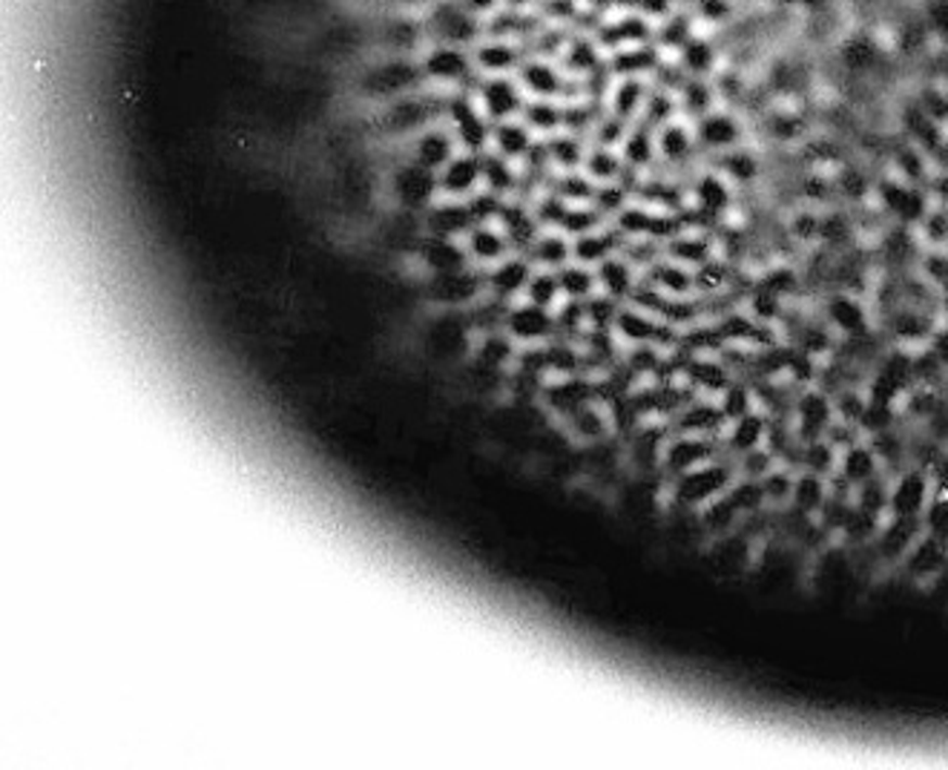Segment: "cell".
<instances>
[{
  "instance_id": "41",
  "label": "cell",
  "mask_w": 948,
  "mask_h": 770,
  "mask_svg": "<svg viewBox=\"0 0 948 770\" xmlns=\"http://www.w3.org/2000/svg\"><path fill=\"white\" fill-rule=\"evenodd\" d=\"M564 64L566 73L578 75V78H587L589 73H595L601 66V52L592 41L587 38H573V41L564 47Z\"/></svg>"
},
{
  "instance_id": "35",
  "label": "cell",
  "mask_w": 948,
  "mask_h": 770,
  "mask_svg": "<svg viewBox=\"0 0 948 770\" xmlns=\"http://www.w3.org/2000/svg\"><path fill=\"white\" fill-rule=\"evenodd\" d=\"M580 170L587 172L589 179L595 181V184H613V181L624 179L627 165H624V158L618 150L595 147V144H589L587 158H584V167H580Z\"/></svg>"
},
{
  "instance_id": "37",
  "label": "cell",
  "mask_w": 948,
  "mask_h": 770,
  "mask_svg": "<svg viewBox=\"0 0 948 770\" xmlns=\"http://www.w3.org/2000/svg\"><path fill=\"white\" fill-rule=\"evenodd\" d=\"M793 484H796V469L785 466V463H777L768 475L759 477V486L761 492H765V503H768V509L779 512V509L791 506Z\"/></svg>"
},
{
  "instance_id": "39",
  "label": "cell",
  "mask_w": 948,
  "mask_h": 770,
  "mask_svg": "<svg viewBox=\"0 0 948 770\" xmlns=\"http://www.w3.org/2000/svg\"><path fill=\"white\" fill-rule=\"evenodd\" d=\"M558 279H561V291H564L566 299L587 303L589 296L598 294L595 268H587V265L580 262H569L558 271Z\"/></svg>"
},
{
  "instance_id": "26",
  "label": "cell",
  "mask_w": 948,
  "mask_h": 770,
  "mask_svg": "<svg viewBox=\"0 0 948 770\" xmlns=\"http://www.w3.org/2000/svg\"><path fill=\"white\" fill-rule=\"evenodd\" d=\"M420 262L428 268V273H449L472 268V259H469L463 239L425 236L423 245H420Z\"/></svg>"
},
{
  "instance_id": "23",
  "label": "cell",
  "mask_w": 948,
  "mask_h": 770,
  "mask_svg": "<svg viewBox=\"0 0 948 770\" xmlns=\"http://www.w3.org/2000/svg\"><path fill=\"white\" fill-rule=\"evenodd\" d=\"M655 150H658V162L662 165L679 167L684 162H690L695 150H699L695 124L684 121V118H672L664 127H658L655 130Z\"/></svg>"
},
{
  "instance_id": "27",
  "label": "cell",
  "mask_w": 948,
  "mask_h": 770,
  "mask_svg": "<svg viewBox=\"0 0 948 770\" xmlns=\"http://www.w3.org/2000/svg\"><path fill=\"white\" fill-rule=\"evenodd\" d=\"M472 61H474V69L483 75L517 73V66L524 64V61H521L517 43L507 41V38H486V41H477L474 43Z\"/></svg>"
},
{
  "instance_id": "38",
  "label": "cell",
  "mask_w": 948,
  "mask_h": 770,
  "mask_svg": "<svg viewBox=\"0 0 948 770\" xmlns=\"http://www.w3.org/2000/svg\"><path fill=\"white\" fill-rule=\"evenodd\" d=\"M524 299L540 305V308H549V311H558V308L566 303L564 291H561V279H558V271H543V268H535V273H531V279H529V285H526Z\"/></svg>"
},
{
  "instance_id": "40",
  "label": "cell",
  "mask_w": 948,
  "mask_h": 770,
  "mask_svg": "<svg viewBox=\"0 0 948 770\" xmlns=\"http://www.w3.org/2000/svg\"><path fill=\"white\" fill-rule=\"evenodd\" d=\"M606 216L598 210L595 205H569L566 207V216L564 221H561V233H566L569 239H578V236H587V233H592V230L604 228L606 224Z\"/></svg>"
},
{
  "instance_id": "4",
  "label": "cell",
  "mask_w": 948,
  "mask_h": 770,
  "mask_svg": "<svg viewBox=\"0 0 948 770\" xmlns=\"http://www.w3.org/2000/svg\"><path fill=\"white\" fill-rule=\"evenodd\" d=\"M834 397L825 388H819L817 383L799 388L791 409L793 435L799 437L802 442L819 440V437L828 435V428L834 426Z\"/></svg>"
},
{
  "instance_id": "6",
  "label": "cell",
  "mask_w": 948,
  "mask_h": 770,
  "mask_svg": "<svg viewBox=\"0 0 948 770\" xmlns=\"http://www.w3.org/2000/svg\"><path fill=\"white\" fill-rule=\"evenodd\" d=\"M388 190H392L394 202L409 214H425L440 198L437 172L418 165V162H406L397 167L388 179Z\"/></svg>"
},
{
  "instance_id": "15",
  "label": "cell",
  "mask_w": 948,
  "mask_h": 770,
  "mask_svg": "<svg viewBox=\"0 0 948 770\" xmlns=\"http://www.w3.org/2000/svg\"><path fill=\"white\" fill-rule=\"evenodd\" d=\"M695 141H699L702 150L719 156V153H728V150L747 144V130H744V121L739 115L713 110V113L695 121Z\"/></svg>"
},
{
  "instance_id": "42",
  "label": "cell",
  "mask_w": 948,
  "mask_h": 770,
  "mask_svg": "<svg viewBox=\"0 0 948 770\" xmlns=\"http://www.w3.org/2000/svg\"><path fill=\"white\" fill-rule=\"evenodd\" d=\"M420 35H423V29L414 21H392L385 41L392 43L394 50H414L420 43Z\"/></svg>"
},
{
  "instance_id": "1",
  "label": "cell",
  "mask_w": 948,
  "mask_h": 770,
  "mask_svg": "<svg viewBox=\"0 0 948 770\" xmlns=\"http://www.w3.org/2000/svg\"><path fill=\"white\" fill-rule=\"evenodd\" d=\"M739 477L736 458L721 454V458L704 463V466L684 472V475L667 480V495H670L672 506L684 509V512H699L707 503L728 492L733 480Z\"/></svg>"
},
{
  "instance_id": "11",
  "label": "cell",
  "mask_w": 948,
  "mask_h": 770,
  "mask_svg": "<svg viewBox=\"0 0 948 770\" xmlns=\"http://www.w3.org/2000/svg\"><path fill=\"white\" fill-rule=\"evenodd\" d=\"M428 294H432L434 303L449 305V308L474 305L481 296H486V271L472 265V268H463V271L432 273Z\"/></svg>"
},
{
  "instance_id": "34",
  "label": "cell",
  "mask_w": 948,
  "mask_h": 770,
  "mask_svg": "<svg viewBox=\"0 0 948 770\" xmlns=\"http://www.w3.org/2000/svg\"><path fill=\"white\" fill-rule=\"evenodd\" d=\"M646 95H650V90H646V84L641 78H636V75L622 78L610 92V113L622 115L624 121L636 124L646 104Z\"/></svg>"
},
{
  "instance_id": "22",
  "label": "cell",
  "mask_w": 948,
  "mask_h": 770,
  "mask_svg": "<svg viewBox=\"0 0 948 770\" xmlns=\"http://www.w3.org/2000/svg\"><path fill=\"white\" fill-rule=\"evenodd\" d=\"M460 153V144L454 139L451 127H440V124H432L425 127L423 132H418L411 139V162L428 167V170L440 172L443 167L449 165L451 158Z\"/></svg>"
},
{
  "instance_id": "43",
  "label": "cell",
  "mask_w": 948,
  "mask_h": 770,
  "mask_svg": "<svg viewBox=\"0 0 948 770\" xmlns=\"http://www.w3.org/2000/svg\"><path fill=\"white\" fill-rule=\"evenodd\" d=\"M463 7L472 12V15H495L498 9H503V0H463Z\"/></svg>"
},
{
  "instance_id": "3",
  "label": "cell",
  "mask_w": 948,
  "mask_h": 770,
  "mask_svg": "<svg viewBox=\"0 0 948 770\" xmlns=\"http://www.w3.org/2000/svg\"><path fill=\"white\" fill-rule=\"evenodd\" d=\"M728 454L725 451V440L721 437H704V435H679L670 432V437L664 440L662 449V475L664 480L693 472V469L710 463V460Z\"/></svg>"
},
{
  "instance_id": "25",
  "label": "cell",
  "mask_w": 948,
  "mask_h": 770,
  "mask_svg": "<svg viewBox=\"0 0 948 770\" xmlns=\"http://www.w3.org/2000/svg\"><path fill=\"white\" fill-rule=\"evenodd\" d=\"M624 233L615 228L613 221H606L604 228L592 230L587 236L573 239V262L587 265V268H598V265L610 259V256L622 254Z\"/></svg>"
},
{
  "instance_id": "19",
  "label": "cell",
  "mask_w": 948,
  "mask_h": 770,
  "mask_svg": "<svg viewBox=\"0 0 948 770\" xmlns=\"http://www.w3.org/2000/svg\"><path fill=\"white\" fill-rule=\"evenodd\" d=\"M463 245H466L472 265H477L483 271L495 268V265L515 254V247L507 239V233L500 230L498 221H481V224H474L466 233V239H463Z\"/></svg>"
},
{
  "instance_id": "29",
  "label": "cell",
  "mask_w": 948,
  "mask_h": 770,
  "mask_svg": "<svg viewBox=\"0 0 948 770\" xmlns=\"http://www.w3.org/2000/svg\"><path fill=\"white\" fill-rule=\"evenodd\" d=\"M595 277H598V291L606 296H613V299H618V303H627V299L632 296V291L638 287V282H641V273H638L622 254L610 256V259H604V262L598 265Z\"/></svg>"
},
{
  "instance_id": "9",
  "label": "cell",
  "mask_w": 948,
  "mask_h": 770,
  "mask_svg": "<svg viewBox=\"0 0 948 770\" xmlns=\"http://www.w3.org/2000/svg\"><path fill=\"white\" fill-rule=\"evenodd\" d=\"M477 107L489 118L491 127L509 118H521L526 107V92L521 90V84L507 78V75H486L477 84Z\"/></svg>"
},
{
  "instance_id": "18",
  "label": "cell",
  "mask_w": 948,
  "mask_h": 770,
  "mask_svg": "<svg viewBox=\"0 0 948 770\" xmlns=\"http://www.w3.org/2000/svg\"><path fill=\"white\" fill-rule=\"evenodd\" d=\"M531 273H535V265L524 254H512L495 268H486V294L500 303H517L524 299Z\"/></svg>"
},
{
  "instance_id": "8",
  "label": "cell",
  "mask_w": 948,
  "mask_h": 770,
  "mask_svg": "<svg viewBox=\"0 0 948 770\" xmlns=\"http://www.w3.org/2000/svg\"><path fill=\"white\" fill-rule=\"evenodd\" d=\"M446 118H449V127L454 132V139H458L460 150L483 156L491 147V121L477 107V101H472L463 92H454V95H449Z\"/></svg>"
},
{
  "instance_id": "28",
  "label": "cell",
  "mask_w": 948,
  "mask_h": 770,
  "mask_svg": "<svg viewBox=\"0 0 948 770\" xmlns=\"http://www.w3.org/2000/svg\"><path fill=\"white\" fill-rule=\"evenodd\" d=\"M836 475L845 477L850 486H862L868 484V480H874V477L885 475L883 463H880V458H876L874 446L868 442V437L857 440L854 446H848V449L840 454V469H836Z\"/></svg>"
},
{
  "instance_id": "33",
  "label": "cell",
  "mask_w": 948,
  "mask_h": 770,
  "mask_svg": "<svg viewBox=\"0 0 948 770\" xmlns=\"http://www.w3.org/2000/svg\"><path fill=\"white\" fill-rule=\"evenodd\" d=\"M828 503V477L817 475V472H808V469H799L796 472V484H793V498L791 506L796 512L808 517H819V512L825 509Z\"/></svg>"
},
{
  "instance_id": "31",
  "label": "cell",
  "mask_w": 948,
  "mask_h": 770,
  "mask_svg": "<svg viewBox=\"0 0 948 770\" xmlns=\"http://www.w3.org/2000/svg\"><path fill=\"white\" fill-rule=\"evenodd\" d=\"M524 256L535 268L561 271L564 265L573 262V239L561 233V230H540V236L531 242V247Z\"/></svg>"
},
{
  "instance_id": "17",
  "label": "cell",
  "mask_w": 948,
  "mask_h": 770,
  "mask_svg": "<svg viewBox=\"0 0 948 770\" xmlns=\"http://www.w3.org/2000/svg\"><path fill=\"white\" fill-rule=\"evenodd\" d=\"M443 198H472L483 190V156L460 150L449 165L437 172Z\"/></svg>"
},
{
  "instance_id": "32",
  "label": "cell",
  "mask_w": 948,
  "mask_h": 770,
  "mask_svg": "<svg viewBox=\"0 0 948 770\" xmlns=\"http://www.w3.org/2000/svg\"><path fill=\"white\" fill-rule=\"evenodd\" d=\"M543 150H547L549 165L555 172H573L584 167V158H587V139H580L575 132L558 130L552 136L543 139Z\"/></svg>"
},
{
  "instance_id": "5",
  "label": "cell",
  "mask_w": 948,
  "mask_h": 770,
  "mask_svg": "<svg viewBox=\"0 0 948 770\" xmlns=\"http://www.w3.org/2000/svg\"><path fill=\"white\" fill-rule=\"evenodd\" d=\"M503 331L517 348H535V345H547L558 336L555 311L540 308V305L529 303V299H517L509 305L507 320H503Z\"/></svg>"
},
{
  "instance_id": "12",
  "label": "cell",
  "mask_w": 948,
  "mask_h": 770,
  "mask_svg": "<svg viewBox=\"0 0 948 770\" xmlns=\"http://www.w3.org/2000/svg\"><path fill=\"white\" fill-rule=\"evenodd\" d=\"M561 428L573 440L584 442V446H595V442H604L610 437H615L613 411H610L606 400H601V397L584 402L575 411H569L566 418H561Z\"/></svg>"
},
{
  "instance_id": "10",
  "label": "cell",
  "mask_w": 948,
  "mask_h": 770,
  "mask_svg": "<svg viewBox=\"0 0 948 770\" xmlns=\"http://www.w3.org/2000/svg\"><path fill=\"white\" fill-rule=\"evenodd\" d=\"M934 498L932 472L923 466H906L899 475L892 477V495H888V509L892 515L902 517H923L925 506Z\"/></svg>"
},
{
  "instance_id": "13",
  "label": "cell",
  "mask_w": 948,
  "mask_h": 770,
  "mask_svg": "<svg viewBox=\"0 0 948 770\" xmlns=\"http://www.w3.org/2000/svg\"><path fill=\"white\" fill-rule=\"evenodd\" d=\"M428 29L437 43H451V47H469V43L474 47L483 35L481 17L472 15L463 3H440L428 17Z\"/></svg>"
},
{
  "instance_id": "14",
  "label": "cell",
  "mask_w": 948,
  "mask_h": 770,
  "mask_svg": "<svg viewBox=\"0 0 948 770\" xmlns=\"http://www.w3.org/2000/svg\"><path fill=\"white\" fill-rule=\"evenodd\" d=\"M728 423L730 420L725 414V409H721L719 400H713V397H693V400L672 414L670 432H679V435L725 437Z\"/></svg>"
},
{
  "instance_id": "30",
  "label": "cell",
  "mask_w": 948,
  "mask_h": 770,
  "mask_svg": "<svg viewBox=\"0 0 948 770\" xmlns=\"http://www.w3.org/2000/svg\"><path fill=\"white\" fill-rule=\"evenodd\" d=\"M535 147V132L526 127L524 118H509L491 127V147L498 156L509 158V162H524L529 156V150Z\"/></svg>"
},
{
  "instance_id": "2",
  "label": "cell",
  "mask_w": 948,
  "mask_h": 770,
  "mask_svg": "<svg viewBox=\"0 0 948 770\" xmlns=\"http://www.w3.org/2000/svg\"><path fill=\"white\" fill-rule=\"evenodd\" d=\"M446 107H449V99H440L434 92H409L388 101L383 124L392 136H418L425 127L437 124V118L446 115Z\"/></svg>"
},
{
  "instance_id": "16",
  "label": "cell",
  "mask_w": 948,
  "mask_h": 770,
  "mask_svg": "<svg viewBox=\"0 0 948 770\" xmlns=\"http://www.w3.org/2000/svg\"><path fill=\"white\" fill-rule=\"evenodd\" d=\"M474 224H477V221H474L469 198H443L440 196L423 214L425 236L466 239V233L474 228Z\"/></svg>"
},
{
  "instance_id": "7",
  "label": "cell",
  "mask_w": 948,
  "mask_h": 770,
  "mask_svg": "<svg viewBox=\"0 0 948 770\" xmlns=\"http://www.w3.org/2000/svg\"><path fill=\"white\" fill-rule=\"evenodd\" d=\"M423 81V64H411L409 57H392V61L371 66L362 78V90L369 92L371 99L394 101L400 95H409V92H418Z\"/></svg>"
},
{
  "instance_id": "21",
  "label": "cell",
  "mask_w": 948,
  "mask_h": 770,
  "mask_svg": "<svg viewBox=\"0 0 948 770\" xmlns=\"http://www.w3.org/2000/svg\"><path fill=\"white\" fill-rule=\"evenodd\" d=\"M423 73L428 81L437 84H463L469 75L474 73V61L463 47H451V43H434L432 50L423 57Z\"/></svg>"
},
{
  "instance_id": "24",
  "label": "cell",
  "mask_w": 948,
  "mask_h": 770,
  "mask_svg": "<svg viewBox=\"0 0 948 770\" xmlns=\"http://www.w3.org/2000/svg\"><path fill=\"white\" fill-rule=\"evenodd\" d=\"M768 432H770V418L765 411L753 409L742 418L730 420L728 428H725V451L730 458H739V454H747V451L759 449V446H768Z\"/></svg>"
},
{
  "instance_id": "36",
  "label": "cell",
  "mask_w": 948,
  "mask_h": 770,
  "mask_svg": "<svg viewBox=\"0 0 948 770\" xmlns=\"http://www.w3.org/2000/svg\"><path fill=\"white\" fill-rule=\"evenodd\" d=\"M521 118L526 121V127H529L535 136H552V132L564 130V104H558V101H549V99H529L526 101L524 113H521Z\"/></svg>"
},
{
  "instance_id": "20",
  "label": "cell",
  "mask_w": 948,
  "mask_h": 770,
  "mask_svg": "<svg viewBox=\"0 0 948 770\" xmlns=\"http://www.w3.org/2000/svg\"><path fill=\"white\" fill-rule=\"evenodd\" d=\"M517 84L529 99L561 101L566 95V75L547 57H526L517 66Z\"/></svg>"
}]
</instances>
